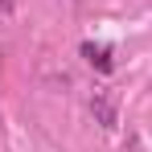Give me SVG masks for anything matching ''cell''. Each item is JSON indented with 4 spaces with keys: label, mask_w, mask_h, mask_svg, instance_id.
<instances>
[{
    "label": "cell",
    "mask_w": 152,
    "mask_h": 152,
    "mask_svg": "<svg viewBox=\"0 0 152 152\" xmlns=\"http://www.w3.org/2000/svg\"><path fill=\"white\" fill-rule=\"evenodd\" d=\"M82 58L99 70V74H111L115 70V58H111V50L107 45H95V41H82Z\"/></svg>",
    "instance_id": "obj_1"
},
{
    "label": "cell",
    "mask_w": 152,
    "mask_h": 152,
    "mask_svg": "<svg viewBox=\"0 0 152 152\" xmlns=\"http://www.w3.org/2000/svg\"><path fill=\"white\" fill-rule=\"evenodd\" d=\"M95 111H99V119L107 127H115V115H111V107H107V99H95Z\"/></svg>",
    "instance_id": "obj_2"
}]
</instances>
